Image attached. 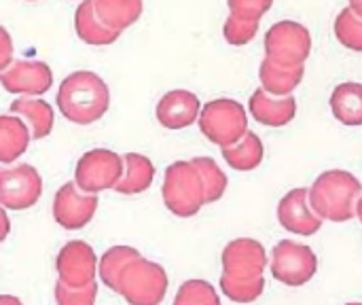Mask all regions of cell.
<instances>
[{
    "label": "cell",
    "instance_id": "obj_1",
    "mask_svg": "<svg viewBox=\"0 0 362 305\" xmlns=\"http://www.w3.org/2000/svg\"><path fill=\"white\" fill-rule=\"evenodd\" d=\"M221 293L235 304H252L263 295L267 253L261 242L238 238L229 242L221 255Z\"/></svg>",
    "mask_w": 362,
    "mask_h": 305
},
{
    "label": "cell",
    "instance_id": "obj_2",
    "mask_svg": "<svg viewBox=\"0 0 362 305\" xmlns=\"http://www.w3.org/2000/svg\"><path fill=\"white\" fill-rule=\"evenodd\" d=\"M108 85L91 70H76L68 74L57 91V106L62 115L78 125H89L102 119L108 110Z\"/></svg>",
    "mask_w": 362,
    "mask_h": 305
},
{
    "label": "cell",
    "instance_id": "obj_3",
    "mask_svg": "<svg viewBox=\"0 0 362 305\" xmlns=\"http://www.w3.org/2000/svg\"><path fill=\"white\" fill-rule=\"evenodd\" d=\"M361 180L346 170H329L310 187V204L322 221L346 223L354 219L361 200Z\"/></svg>",
    "mask_w": 362,
    "mask_h": 305
},
{
    "label": "cell",
    "instance_id": "obj_4",
    "mask_svg": "<svg viewBox=\"0 0 362 305\" xmlns=\"http://www.w3.org/2000/svg\"><path fill=\"white\" fill-rule=\"evenodd\" d=\"M163 204L165 208L180 217H195L208 204L206 183L193 161H174L163 176Z\"/></svg>",
    "mask_w": 362,
    "mask_h": 305
},
{
    "label": "cell",
    "instance_id": "obj_5",
    "mask_svg": "<svg viewBox=\"0 0 362 305\" xmlns=\"http://www.w3.org/2000/svg\"><path fill=\"white\" fill-rule=\"evenodd\" d=\"M115 293L129 305H159L168 293V274L159 263L140 255L121 272Z\"/></svg>",
    "mask_w": 362,
    "mask_h": 305
},
{
    "label": "cell",
    "instance_id": "obj_6",
    "mask_svg": "<svg viewBox=\"0 0 362 305\" xmlns=\"http://www.w3.org/2000/svg\"><path fill=\"white\" fill-rule=\"evenodd\" d=\"M202 134L221 149L238 144L248 134V117L240 102L231 98H218L204 104L199 115Z\"/></svg>",
    "mask_w": 362,
    "mask_h": 305
},
{
    "label": "cell",
    "instance_id": "obj_7",
    "mask_svg": "<svg viewBox=\"0 0 362 305\" xmlns=\"http://www.w3.org/2000/svg\"><path fill=\"white\" fill-rule=\"evenodd\" d=\"M125 172V159L108 149H91L87 151L74 170V183L85 193H100L106 189H115Z\"/></svg>",
    "mask_w": 362,
    "mask_h": 305
},
{
    "label": "cell",
    "instance_id": "obj_8",
    "mask_svg": "<svg viewBox=\"0 0 362 305\" xmlns=\"http://www.w3.org/2000/svg\"><path fill=\"white\" fill-rule=\"evenodd\" d=\"M318 272L316 253L295 240H282L272 251V276L286 287H303Z\"/></svg>",
    "mask_w": 362,
    "mask_h": 305
},
{
    "label": "cell",
    "instance_id": "obj_9",
    "mask_svg": "<svg viewBox=\"0 0 362 305\" xmlns=\"http://www.w3.org/2000/svg\"><path fill=\"white\" fill-rule=\"evenodd\" d=\"M312 51L310 30L299 21H278L265 34V57L282 66H303Z\"/></svg>",
    "mask_w": 362,
    "mask_h": 305
},
{
    "label": "cell",
    "instance_id": "obj_10",
    "mask_svg": "<svg viewBox=\"0 0 362 305\" xmlns=\"http://www.w3.org/2000/svg\"><path fill=\"white\" fill-rule=\"evenodd\" d=\"M100 261L93 248L83 240H72L62 246L55 259L57 280L70 289H85L95 282Z\"/></svg>",
    "mask_w": 362,
    "mask_h": 305
},
{
    "label": "cell",
    "instance_id": "obj_11",
    "mask_svg": "<svg viewBox=\"0 0 362 305\" xmlns=\"http://www.w3.org/2000/svg\"><path fill=\"white\" fill-rule=\"evenodd\" d=\"M42 193V178L36 168L19 163L0 172V204L6 210L32 208Z\"/></svg>",
    "mask_w": 362,
    "mask_h": 305
},
{
    "label": "cell",
    "instance_id": "obj_12",
    "mask_svg": "<svg viewBox=\"0 0 362 305\" xmlns=\"http://www.w3.org/2000/svg\"><path fill=\"white\" fill-rule=\"evenodd\" d=\"M98 210V195L85 193L76 183H66L53 197V219L68 231L83 229Z\"/></svg>",
    "mask_w": 362,
    "mask_h": 305
},
{
    "label": "cell",
    "instance_id": "obj_13",
    "mask_svg": "<svg viewBox=\"0 0 362 305\" xmlns=\"http://www.w3.org/2000/svg\"><path fill=\"white\" fill-rule=\"evenodd\" d=\"M280 225L295 236H314L322 227V219L310 204V189H293L278 204Z\"/></svg>",
    "mask_w": 362,
    "mask_h": 305
},
{
    "label": "cell",
    "instance_id": "obj_14",
    "mask_svg": "<svg viewBox=\"0 0 362 305\" xmlns=\"http://www.w3.org/2000/svg\"><path fill=\"white\" fill-rule=\"evenodd\" d=\"M0 83L8 93L40 96L53 85V72L45 62L17 59L0 72Z\"/></svg>",
    "mask_w": 362,
    "mask_h": 305
},
{
    "label": "cell",
    "instance_id": "obj_15",
    "mask_svg": "<svg viewBox=\"0 0 362 305\" xmlns=\"http://www.w3.org/2000/svg\"><path fill=\"white\" fill-rule=\"evenodd\" d=\"M202 104L199 98L187 89L168 91L157 104V119L168 130H182L199 121Z\"/></svg>",
    "mask_w": 362,
    "mask_h": 305
},
{
    "label": "cell",
    "instance_id": "obj_16",
    "mask_svg": "<svg viewBox=\"0 0 362 305\" xmlns=\"http://www.w3.org/2000/svg\"><path fill=\"white\" fill-rule=\"evenodd\" d=\"M250 115L269 127H282L288 125L295 115H297V100L295 96H272L269 91H265L263 87H259L252 96H250Z\"/></svg>",
    "mask_w": 362,
    "mask_h": 305
},
{
    "label": "cell",
    "instance_id": "obj_17",
    "mask_svg": "<svg viewBox=\"0 0 362 305\" xmlns=\"http://www.w3.org/2000/svg\"><path fill=\"white\" fill-rule=\"evenodd\" d=\"M303 66H282L272 59H263L259 68V79L265 91L272 96H293L297 85L303 81Z\"/></svg>",
    "mask_w": 362,
    "mask_h": 305
},
{
    "label": "cell",
    "instance_id": "obj_18",
    "mask_svg": "<svg viewBox=\"0 0 362 305\" xmlns=\"http://www.w3.org/2000/svg\"><path fill=\"white\" fill-rule=\"evenodd\" d=\"M74 28L76 34L83 42L93 45V47H104V45H112L119 38V32L106 28L93 8V0H85L78 4L76 13H74Z\"/></svg>",
    "mask_w": 362,
    "mask_h": 305
},
{
    "label": "cell",
    "instance_id": "obj_19",
    "mask_svg": "<svg viewBox=\"0 0 362 305\" xmlns=\"http://www.w3.org/2000/svg\"><path fill=\"white\" fill-rule=\"evenodd\" d=\"M11 113L21 117L25 125L30 127V134L34 140H40L51 134L53 130V108L45 100H34V98H17L11 102Z\"/></svg>",
    "mask_w": 362,
    "mask_h": 305
},
{
    "label": "cell",
    "instance_id": "obj_20",
    "mask_svg": "<svg viewBox=\"0 0 362 305\" xmlns=\"http://www.w3.org/2000/svg\"><path fill=\"white\" fill-rule=\"evenodd\" d=\"M93 8L106 28L121 34L125 28L140 19L142 0H93Z\"/></svg>",
    "mask_w": 362,
    "mask_h": 305
},
{
    "label": "cell",
    "instance_id": "obj_21",
    "mask_svg": "<svg viewBox=\"0 0 362 305\" xmlns=\"http://www.w3.org/2000/svg\"><path fill=\"white\" fill-rule=\"evenodd\" d=\"M30 138L32 134L25 121L11 115L0 117V161L8 166L17 157H21L30 144Z\"/></svg>",
    "mask_w": 362,
    "mask_h": 305
},
{
    "label": "cell",
    "instance_id": "obj_22",
    "mask_svg": "<svg viewBox=\"0 0 362 305\" xmlns=\"http://www.w3.org/2000/svg\"><path fill=\"white\" fill-rule=\"evenodd\" d=\"M123 159H125V172L119 185L115 187V191L121 195H136V193L146 191L155 178L153 161L140 153H127Z\"/></svg>",
    "mask_w": 362,
    "mask_h": 305
},
{
    "label": "cell",
    "instance_id": "obj_23",
    "mask_svg": "<svg viewBox=\"0 0 362 305\" xmlns=\"http://www.w3.org/2000/svg\"><path fill=\"white\" fill-rule=\"evenodd\" d=\"M331 110L344 125H362V85L341 83L331 96Z\"/></svg>",
    "mask_w": 362,
    "mask_h": 305
},
{
    "label": "cell",
    "instance_id": "obj_24",
    "mask_svg": "<svg viewBox=\"0 0 362 305\" xmlns=\"http://www.w3.org/2000/svg\"><path fill=\"white\" fill-rule=\"evenodd\" d=\"M225 161L238 172H250L263 161V142L255 132H248L238 144L223 149Z\"/></svg>",
    "mask_w": 362,
    "mask_h": 305
},
{
    "label": "cell",
    "instance_id": "obj_25",
    "mask_svg": "<svg viewBox=\"0 0 362 305\" xmlns=\"http://www.w3.org/2000/svg\"><path fill=\"white\" fill-rule=\"evenodd\" d=\"M138 257H140V253L136 248H132V246H112V248H108L102 255L100 267H98V276H100L102 284H106L110 291H115L121 272L127 267V263H132Z\"/></svg>",
    "mask_w": 362,
    "mask_h": 305
},
{
    "label": "cell",
    "instance_id": "obj_26",
    "mask_svg": "<svg viewBox=\"0 0 362 305\" xmlns=\"http://www.w3.org/2000/svg\"><path fill=\"white\" fill-rule=\"evenodd\" d=\"M172 305H221V297L210 282L187 280L180 284Z\"/></svg>",
    "mask_w": 362,
    "mask_h": 305
},
{
    "label": "cell",
    "instance_id": "obj_27",
    "mask_svg": "<svg viewBox=\"0 0 362 305\" xmlns=\"http://www.w3.org/2000/svg\"><path fill=\"white\" fill-rule=\"evenodd\" d=\"M195 163V168L199 170L204 183H206V191H208V204L218 202L225 191H227V174L216 166V161L212 157H195L191 159Z\"/></svg>",
    "mask_w": 362,
    "mask_h": 305
},
{
    "label": "cell",
    "instance_id": "obj_28",
    "mask_svg": "<svg viewBox=\"0 0 362 305\" xmlns=\"http://www.w3.org/2000/svg\"><path fill=\"white\" fill-rule=\"evenodd\" d=\"M335 36L344 47L352 51H362V17H358L350 6L337 15Z\"/></svg>",
    "mask_w": 362,
    "mask_h": 305
},
{
    "label": "cell",
    "instance_id": "obj_29",
    "mask_svg": "<svg viewBox=\"0 0 362 305\" xmlns=\"http://www.w3.org/2000/svg\"><path fill=\"white\" fill-rule=\"evenodd\" d=\"M259 32V21H252V19H240L235 15H229L225 25H223V34H225V40L229 45H235V47H242V45H248Z\"/></svg>",
    "mask_w": 362,
    "mask_h": 305
},
{
    "label": "cell",
    "instance_id": "obj_30",
    "mask_svg": "<svg viewBox=\"0 0 362 305\" xmlns=\"http://www.w3.org/2000/svg\"><path fill=\"white\" fill-rule=\"evenodd\" d=\"M98 297V282L85 289H70L57 280L55 284V301L57 305H93Z\"/></svg>",
    "mask_w": 362,
    "mask_h": 305
},
{
    "label": "cell",
    "instance_id": "obj_31",
    "mask_svg": "<svg viewBox=\"0 0 362 305\" xmlns=\"http://www.w3.org/2000/svg\"><path fill=\"white\" fill-rule=\"evenodd\" d=\"M231 15L240 19H252L261 21V17L272 8L274 0H227Z\"/></svg>",
    "mask_w": 362,
    "mask_h": 305
},
{
    "label": "cell",
    "instance_id": "obj_32",
    "mask_svg": "<svg viewBox=\"0 0 362 305\" xmlns=\"http://www.w3.org/2000/svg\"><path fill=\"white\" fill-rule=\"evenodd\" d=\"M0 40H2V53H0V68L6 70L11 66V55H13V47H11V38L8 32L2 28L0 30Z\"/></svg>",
    "mask_w": 362,
    "mask_h": 305
},
{
    "label": "cell",
    "instance_id": "obj_33",
    "mask_svg": "<svg viewBox=\"0 0 362 305\" xmlns=\"http://www.w3.org/2000/svg\"><path fill=\"white\" fill-rule=\"evenodd\" d=\"M0 223H2V234H0V240H4L8 236V217H6V208H2L0 212Z\"/></svg>",
    "mask_w": 362,
    "mask_h": 305
},
{
    "label": "cell",
    "instance_id": "obj_34",
    "mask_svg": "<svg viewBox=\"0 0 362 305\" xmlns=\"http://www.w3.org/2000/svg\"><path fill=\"white\" fill-rule=\"evenodd\" d=\"M0 305H23L17 297H13V295H2L0 297Z\"/></svg>",
    "mask_w": 362,
    "mask_h": 305
},
{
    "label": "cell",
    "instance_id": "obj_35",
    "mask_svg": "<svg viewBox=\"0 0 362 305\" xmlns=\"http://www.w3.org/2000/svg\"><path fill=\"white\" fill-rule=\"evenodd\" d=\"M350 8H352L358 17H362V0H350Z\"/></svg>",
    "mask_w": 362,
    "mask_h": 305
},
{
    "label": "cell",
    "instance_id": "obj_36",
    "mask_svg": "<svg viewBox=\"0 0 362 305\" xmlns=\"http://www.w3.org/2000/svg\"><path fill=\"white\" fill-rule=\"evenodd\" d=\"M356 217H358V221L362 223V197L358 200V206H356Z\"/></svg>",
    "mask_w": 362,
    "mask_h": 305
},
{
    "label": "cell",
    "instance_id": "obj_37",
    "mask_svg": "<svg viewBox=\"0 0 362 305\" xmlns=\"http://www.w3.org/2000/svg\"><path fill=\"white\" fill-rule=\"evenodd\" d=\"M346 305H362V304H346Z\"/></svg>",
    "mask_w": 362,
    "mask_h": 305
},
{
    "label": "cell",
    "instance_id": "obj_38",
    "mask_svg": "<svg viewBox=\"0 0 362 305\" xmlns=\"http://www.w3.org/2000/svg\"><path fill=\"white\" fill-rule=\"evenodd\" d=\"M32 2H34V0H32Z\"/></svg>",
    "mask_w": 362,
    "mask_h": 305
}]
</instances>
